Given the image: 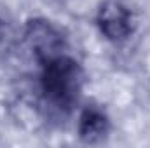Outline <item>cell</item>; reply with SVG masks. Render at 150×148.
<instances>
[{
    "instance_id": "1",
    "label": "cell",
    "mask_w": 150,
    "mask_h": 148,
    "mask_svg": "<svg viewBox=\"0 0 150 148\" xmlns=\"http://www.w3.org/2000/svg\"><path fill=\"white\" fill-rule=\"evenodd\" d=\"M40 85L44 98L58 110H70L80 98L84 87V70L70 56H58L42 65Z\"/></svg>"
},
{
    "instance_id": "2",
    "label": "cell",
    "mask_w": 150,
    "mask_h": 148,
    "mask_svg": "<svg viewBox=\"0 0 150 148\" xmlns=\"http://www.w3.org/2000/svg\"><path fill=\"white\" fill-rule=\"evenodd\" d=\"M25 40L28 47L33 51L40 65H45L58 56L63 54L65 37L63 33L47 19L33 18L26 21L25 26Z\"/></svg>"
},
{
    "instance_id": "3",
    "label": "cell",
    "mask_w": 150,
    "mask_h": 148,
    "mask_svg": "<svg viewBox=\"0 0 150 148\" xmlns=\"http://www.w3.org/2000/svg\"><path fill=\"white\" fill-rule=\"evenodd\" d=\"M100 32L112 42H122L133 33V12L119 0H105L96 16Z\"/></svg>"
},
{
    "instance_id": "4",
    "label": "cell",
    "mask_w": 150,
    "mask_h": 148,
    "mask_svg": "<svg viewBox=\"0 0 150 148\" xmlns=\"http://www.w3.org/2000/svg\"><path fill=\"white\" fill-rule=\"evenodd\" d=\"M110 131V122L107 113L98 106H87L84 108L79 117V138L87 143L94 145L107 138Z\"/></svg>"
}]
</instances>
